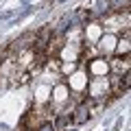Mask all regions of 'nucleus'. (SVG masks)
Returning <instances> with one entry per match:
<instances>
[{
	"label": "nucleus",
	"mask_w": 131,
	"mask_h": 131,
	"mask_svg": "<svg viewBox=\"0 0 131 131\" xmlns=\"http://www.w3.org/2000/svg\"><path fill=\"white\" fill-rule=\"evenodd\" d=\"M129 72L127 74H114L112 79H109V90H112L114 96H122V94L129 90Z\"/></svg>",
	"instance_id": "nucleus-1"
},
{
	"label": "nucleus",
	"mask_w": 131,
	"mask_h": 131,
	"mask_svg": "<svg viewBox=\"0 0 131 131\" xmlns=\"http://www.w3.org/2000/svg\"><path fill=\"white\" fill-rule=\"evenodd\" d=\"M92 116V109H90V105L88 103H81L79 107L72 112V116H70V120L74 122V125H83V122H88V118Z\"/></svg>",
	"instance_id": "nucleus-2"
},
{
	"label": "nucleus",
	"mask_w": 131,
	"mask_h": 131,
	"mask_svg": "<svg viewBox=\"0 0 131 131\" xmlns=\"http://www.w3.org/2000/svg\"><path fill=\"white\" fill-rule=\"evenodd\" d=\"M112 66H114V70H116V74H122V72L127 74V72H129V55H125L122 59H120V57H116Z\"/></svg>",
	"instance_id": "nucleus-3"
},
{
	"label": "nucleus",
	"mask_w": 131,
	"mask_h": 131,
	"mask_svg": "<svg viewBox=\"0 0 131 131\" xmlns=\"http://www.w3.org/2000/svg\"><path fill=\"white\" fill-rule=\"evenodd\" d=\"M109 11H114V13H129V0H109Z\"/></svg>",
	"instance_id": "nucleus-4"
},
{
	"label": "nucleus",
	"mask_w": 131,
	"mask_h": 131,
	"mask_svg": "<svg viewBox=\"0 0 131 131\" xmlns=\"http://www.w3.org/2000/svg\"><path fill=\"white\" fill-rule=\"evenodd\" d=\"M90 70H92L94 74H105V72L109 70V63H105L103 59H96V61L90 63Z\"/></svg>",
	"instance_id": "nucleus-5"
},
{
	"label": "nucleus",
	"mask_w": 131,
	"mask_h": 131,
	"mask_svg": "<svg viewBox=\"0 0 131 131\" xmlns=\"http://www.w3.org/2000/svg\"><path fill=\"white\" fill-rule=\"evenodd\" d=\"M118 55H122V52H125V55H129V31H125V35H122V39L120 42H118Z\"/></svg>",
	"instance_id": "nucleus-6"
},
{
	"label": "nucleus",
	"mask_w": 131,
	"mask_h": 131,
	"mask_svg": "<svg viewBox=\"0 0 131 131\" xmlns=\"http://www.w3.org/2000/svg\"><path fill=\"white\" fill-rule=\"evenodd\" d=\"M96 7L101 13H109V0H96Z\"/></svg>",
	"instance_id": "nucleus-7"
},
{
	"label": "nucleus",
	"mask_w": 131,
	"mask_h": 131,
	"mask_svg": "<svg viewBox=\"0 0 131 131\" xmlns=\"http://www.w3.org/2000/svg\"><path fill=\"white\" fill-rule=\"evenodd\" d=\"M35 131H55V127H52L50 122H44V125H39Z\"/></svg>",
	"instance_id": "nucleus-8"
},
{
	"label": "nucleus",
	"mask_w": 131,
	"mask_h": 131,
	"mask_svg": "<svg viewBox=\"0 0 131 131\" xmlns=\"http://www.w3.org/2000/svg\"><path fill=\"white\" fill-rule=\"evenodd\" d=\"M18 131H24V129H18Z\"/></svg>",
	"instance_id": "nucleus-9"
}]
</instances>
